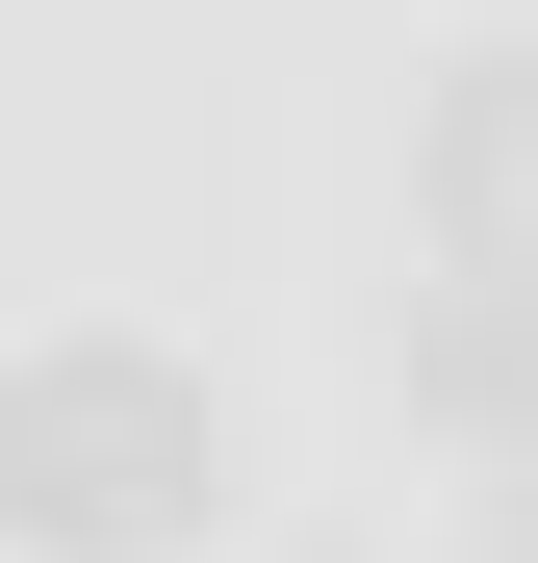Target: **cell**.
<instances>
[{
    "label": "cell",
    "mask_w": 538,
    "mask_h": 563,
    "mask_svg": "<svg viewBox=\"0 0 538 563\" xmlns=\"http://www.w3.org/2000/svg\"><path fill=\"white\" fill-rule=\"evenodd\" d=\"M410 231L462 308H538V52H462L436 77V129H410Z\"/></svg>",
    "instance_id": "cell-2"
},
{
    "label": "cell",
    "mask_w": 538,
    "mask_h": 563,
    "mask_svg": "<svg viewBox=\"0 0 538 563\" xmlns=\"http://www.w3.org/2000/svg\"><path fill=\"white\" fill-rule=\"evenodd\" d=\"M231 487V410L179 385L154 333H52V358H0V512L77 538V563H154V538H206Z\"/></svg>",
    "instance_id": "cell-1"
}]
</instances>
